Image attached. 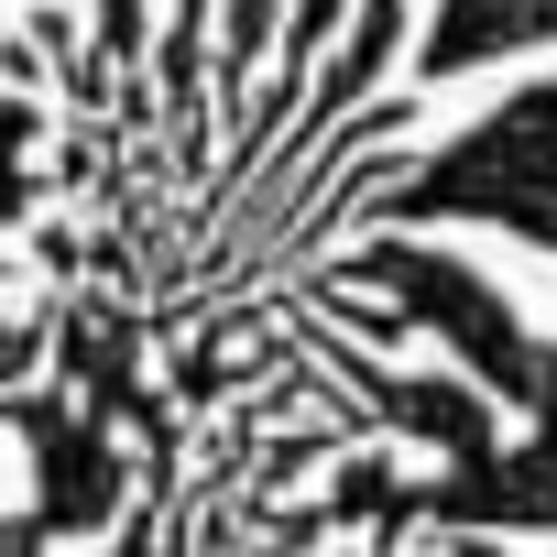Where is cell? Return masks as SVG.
<instances>
[{"label":"cell","mask_w":557,"mask_h":557,"mask_svg":"<svg viewBox=\"0 0 557 557\" xmlns=\"http://www.w3.org/2000/svg\"><path fill=\"white\" fill-rule=\"evenodd\" d=\"M383 208L394 219H470V230H513V240L557 251V88L503 99L481 132H459L437 164H416Z\"/></svg>","instance_id":"obj_1"},{"label":"cell","mask_w":557,"mask_h":557,"mask_svg":"<svg viewBox=\"0 0 557 557\" xmlns=\"http://www.w3.org/2000/svg\"><path fill=\"white\" fill-rule=\"evenodd\" d=\"M361 273H372V285H383V296H394L405 318H426V329H437V339H448L459 361H481V383H492V394H513L524 416H535V405L557 394V339H535V329H524V318H513V307H503V296L481 285L470 262L383 240V251H372Z\"/></svg>","instance_id":"obj_2"},{"label":"cell","mask_w":557,"mask_h":557,"mask_svg":"<svg viewBox=\"0 0 557 557\" xmlns=\"http://www.w3.org/2000/svg\"><path fill=\"white\" fill-rule=\"evenodd\" d=\"M372 503H383V524L437 513V524H470V535H481V524H557V394L535 405V426H524L513 448H503V437H492V448H459L448 481H426V492H394V481H383Z\"/></svg>","instance_id":"obj_3"},{"label":"cell","mask_w":557,"mask_h":557,"mask_svg":"<svg viewBox=\"0 0 557 557\" xmlns=\"http://www.w3.org/2000/svg\"><path fill=\"white\" fill-rule=\"evenodd\" d=\"M524 45H557V0H437V34H426V77H470L503 66Z\"/></svg>","instance_id":"obj_4"},{"label":"cell","mask_w":557,"mask_h":557,"mask_svg":"<svg viewBox=\"0 0 557 557\" xmlns=\"http://www.w3.org/2000/svg\"><path fill=\"white\" fill-rule=\"evenodd\" d=\"M219 12H230V55H251V45L273 34V12H285V0H219Z\"/></svg>","instance_id":"obj_5"},{"label":"cell","mask_w":557,"mask_h":557,"mask_svg":"<svg viewBox=\"0 0 557 557\" xmlns=\"http://www.w3.org/2000/svg\"><path fill=\"white\" fill-rule=\"evenodd\" d=\"M339 12H350V0H296V55H318V45H329V23H339Z\"/></svg>","instance_id":"obj_6"},{"label":"cell","mask_w":557,"mask_h":557,"mask_svg":"<svg viewBox=\"0 0 557 557\" xmlns=\"http://www.w3.org/2000/svg\"><path fill=\"white\" fill-rule=\"evenodd\" d=\"M45 535H55L45 513H12V524H0V557H45Z\"/></svg>","instance_id":"obj_7"},{"label":"cell","mask_w":557,"mask_h":557,"mask_svg":"<svg viewBox=\"0 0 557 557\" xmlns=\"http://www.w3.org/2000/svg\"><path fill=\"white\" fill-rule=\"evenodd\" d=\"M99 34L110 45H143V0H99Z\"/></svg>","instance_id":"obj_8"},{"label":"cell","mask_w":557,"mask_h":557,"mask_svg":"<svg viewBox=\"0 0 557 557\" xmlns=\"http://www.w3.org/2000/svg\"><path fill=\"white\" fill-rule=\"evenodd\" d=\"M470 557H492V546H470Z\"/></svg>","instance_id":"obj_9"},{"label":"cell","mask_w":557,"mask_h":557,"mask_svg":"<svg viewBox=\"0 0 557 557\" xmlns=\"http://www.w3.org/2000/svg\"><path fill=\"white\" fill-rule=\"evenodd\" d=\"M197 12H208V0H197Z\"/></svg>","instance_id":"obj_10"}]
</instances>
